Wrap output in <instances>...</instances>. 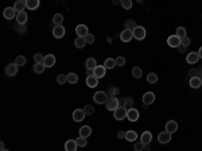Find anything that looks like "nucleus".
<instances>
[{"mask_svg":"<svg viewBox=\"0 0 202 151\" xmlns=\"http://www.w3.org/2000/svg\"><path fill=\"white\" fill-rule=\"evenodd\" d=\"M105 105H107L108 111H113V112H115L116 109L120 107V101H119V99H116L115 96H111L108 99V101H107V104H105Z\"/></svg>","mask_w":202,"mask_h":151,"instance_id":"1","label":"nucleus"},{"mask_svg":"<svg viewBox=\"0 0 202 151\" xmlns=\"http://www.w3.org/2000/svg\"><path fill=\"white\" fill-rule=\"evenodd\" d=\"M108 99H109L108 95H107L105 92H103V91L96 92V93H94V96H93V100H94L97 104H107Z\"/></svg>","mask_w":202,"mask_h":151,"instance_id":"2","label":"nucleus"},{"mask_svg":"<svg viewBox=\"0 0 202 151\" xmlns=\"http://www.w3.org/2000/svg\"><path fill=\"white\" fill-rule=\"evenodd\" d=\"M132 32H133V38L136 40H141L145 38V28L143 26H136V28Z\"/></svg>","mask_w":202,"mask_h":151,"instance_id":"3","label":"nucleus"},{"mask_svg":"<svg viewBox=\"0 0 202 151\" xmlns=\"http://www.w3.org/2000/svg\"><path fill=\"white\" fill-rule=\"evenodd\" d=\"M113 117H115L116 120L125 119V117H127V109H125L124 107H119L115 112H113Z\"/></svg>","mask_w":202,"mask_h":151,"instance_id":"4","label":"nucleus"},{"mask_svg":"<svg viewBox=\"0 0 202 151\" xmlns=\"http://www.w3.org/2000/svg\"><path fill=\"white\" fill-rule=\"evenodd\" d=\"M167 45L170 47H179L181 46V38L177 35H170L167 38Z\"/></svg>","mask_w":202,"mask_h":151,"instance_id":"5","label":"nucleus"},{"mask_svg":"<svg viewBox=\"0 0 202 151\" xmlns=\"http://www.w3.org/2000/svg\"><path fill=\"white\" fill-rule=\"evenodd\" d=\"M16 73H18V65H16L15 62L14 64H8L6 66V74L8 77H14Z\"/></svg>","mask_w":202,"mask_h":151,"instance_id":"6","label":"nucleus"},{"mask_svg":"<svg viewBox=\"0 0 202 151\" xmlns=\"http://www.w3.org/2000/svg\"><path fill=\"white\" fill-rule=\"evenodd\" d=\"M171 135H172V134H170V132H167V131L160 132L159 135H158V140H159V143L166 144V143H168V142L171 140Z\"/></svg>","mask_w":202,"mask_h":151,"instance_id":"7","label":"nucleus"},{"mask_svg":"<svg viewBox=\"0 0 202 151\" xmlns=\"http://www.w3.org/2000/svg\"><path fill=\"white\" fill-rule=\"evenodd\" d=\"M127 119L129 121H137V119H139V111L135 108H131L127 111Z\"/></svg>","mask_w":202,"mask_h":151,"instance_id":"8","label":"nucleus"},{"mask_svg":"<svg viewBox=\"0 0 202 151\" xmlns=\"http://www.w3.org/2000/svg\"><path fill=\"white\" fill-rule=\"evenodd\" d=\"M105 73H107V69H105L104 65H97V68L93 70V76L97 77V78H101V77L105 76Z\"/></svg>","mask_w":202,"mask_h":151,"instance_id":"9","label":"nucleus"},{"mask_svg":"<svg viewBox=\"0 0 202 151\" xmlns=\"http://www.w3.org/2000/svg\"><path fill=\"white\" fill-rule=\"evenodd\" d=\"M53 35H54V38H62L65 35V27L61 24V26H54L53 28Z\"/></svg>","mask_w":202,"mask_h":151,"instance_id":"10","label":"nucleus"},{"mask_svg":"<svg viewBox=\"0 0 202 151\" xmlns=\"http://www.w3.org/2000/svg\"><path fill=\"white\" fill-rule=\"evenodd\" d=\"M154 101H155V95H154L152 92H145L143 95V103H144V105H149V104H152Z\"/></svg>","mask_w":202,"mask_h":151,"instance_id":"11","label":"nucleus"},{"mask_svg":"<svg viewBox=\"0 0 202 151\" xmlns=\"http://www.w3.org/2000/svg\"><path fill=\"white\" fill-rule=\"evenodd\" d=\"M3 15L6 19H14L16 15H18V12L14 10V7H7L6 10L3 11Z\"/></svg>","mask_w":202,"mask_h":151,"instance_id":"12","label":"nucleus"},{"mask_svg":"<svg viewBox=\"0 0 202 151\" xmlns=\"http://www.w3.org/2000/svg\"><path fill=\"white\" fill-rule=\"evenodd\" d=\"M85 112H84V109H76L74 112H73V120L74 121H77V123H78V121H82L84 119H85Z\"/></svg>","mask_w":202,"mask_h":151,"instance_id":"13","label":"nucleus"},{"mask_svg":"<svg viewBox=\"0 0 202 151\" xmlns=\"http://www.w3.org/2000/svg\"><path fill=\"white\" fill-rule=\"evenodd\" d=\"M76 32H77V35L81 36V38H85L89 32H88V27L85 26V24H78V26L76 27Z\"/></svg>","mask_w":202,"mask_h":151,"instance_id":"14","label":"nucleus"},{"mask_svg":"<svg viewBox=\"0 0 202 151\" xmlns=\"http://www.w3.org/2000/svg\"><path fill=\"white\" fill-rule=\"evenodd\" d=\"M151 140H152V134L149 132V131H144L143 134H141L140 142H141V143H143L144 146H145V144H149V143H151Z\"/></svg>","mask_w":202,"mask_h":151,"instance_id":"15","label":"nucleus"},{"mask_svg":"<svg viewBox=\"0 0 202 151\" xmlns=\"http://www.w3.org/2000/svg\"><path fill=\"white\" fill-rule=\"evenodd\" d=\"M178 130V123L175 120H170L166 123V131L170 132V134H174Z\"/></svg>","mask_w":202,"mask_h":151,"instance_id":"16","label":"nucleus"},{"mask_svg":"<svg viewBox=\"0 0 202 151\" xmlns=\"http://www.w3.org/2000/svg\"><path fill=\"white\" fill-rule=\"evenodd\" d=\"M44 66L46 68H53L55 65V57L53 55V54H47V55H44Z\"/></svg>","mask_w":202,"mask_h":151,"instance_id":"17","label":"nucleus"},{"mask_svg":"<svg viewBox=\"0 0 202 151\" xmlns=\"http://www.w3.org/2000/svg\"><path fill=\"white\" fill-rule=\"evenodd\" d=\"M198 59H200V54H198V53H195V51L189 53L187 57H186V61H187L189 64H197Z\"/></svg>","mask_w":202,"mask_h":151,"instance_id":"18","label":"nucleus"},{"mask_svg":"<svg viewBox=\"0 0 202 151\" xmlns=\"http://www.w3.org/2000/svg\"><path fill=\"white\" fill-rule=\"evenodd\" d=\"M133 38V32L129 31V30H124L123 32L120 34V39L123 40V42H129Z\"/></svg>","mask_w":202,"mask_h":151,"instance_id":"19","label":"nucleus"},{"mask_svg":"<svg viewBox=\"0 0 202 151\" xmlns=\"http://www.w3.org/2000/svg\"><path fill=\"white\" fill-rule=\"evenodd\" d=\"M77 143H76V139H70L65 143V150L66 151H77Z\"/></svg>","mask_w":202,"mask_h":151,"instance_id":"20","label":"nucleus"},{"mask_svg":"<svg viewBox=\"0 0 202 151\" xmlns=\"http://www.w3.org/2000/svg\"><path fill=\"white\" fill-rule=\"evenodd\" d=\"M86 85L89 88H96L97 85H99V78L94 76H89L86 77Z\"/></svg>","mask_w":202,"mask_h":151,"instance_id":"21","label":"nucleus"},{"mask_svg":"<svg viewBox=\"0 0 202 151\" xmlns=\"http://www.w3.org/2000/svg\"><path fill=\"white\" fill-rule=\"evenodd\" d=\"M190 87H191L193 89H198L202 85V80L200 78V77H193V78H190Z\"/></svg>","mask_w":202,"mask_h":151,"instance_id":"22","label":"nucleus"},{"mask_svg":"<svg viewBox=\"0 0 202 151\" xmlns=\"http://www.w3.org/2000/svg\"><path fill=\"white\" fill-rule=\"evenodd\" d=\"M90 134H92V128L89 127V125H84V127L80 128V136L81 138H88V136H90Z\"/></svg>","mask_w":202,"mask_h":151,"instance_id":"23","label":"nucleus"},{"mask_svg":"<svg viewBox=\"0 0 202 151\" xmlns=\"http://www.w3.org/2000/svg\"><path fill=\"white\" fill-rule=\"evenodd\" d=\"M85 66H86V70H94V69L97 68V62L94 58H88L86 62H85Z\"/></svg>","mask_w":202,"mask_h":151,"instance_id":"24","label":"nucleus"},{"mask_svg":"<svg viewBox=\"0 0 202 151\" xmlns=\"http://www.w3.org/2000/svg\"><path fill=\"white\" fill-rule=\"evenodd\" d=\"M39 0H26V7L28 8L30 11L32 10H36V8L39 7Z\"/></svg>","mask_w":202,"mask_h":151,"instance_id":"25","label":"nucleus"},{"mask_svg":"<svg viewBox=\"0 0 202 151\" xmlns=\"http://www.w3.org/2000/svg\"><path fill=\"white\" fill-rule=\"evenodd\" d=\"M125 140H128V142H135L137 139V134L133 131V130H129V131L125 132V138H124Z\"/></svg>","mask_w":202,"mask_h":151,"instance_id":"26","label":"nucleus"},{"mask_svg":"<svg viewBox=\"0 0 202 151\" xmlns=\"http://www.w3.org/2000/svg\"><path fill=\"white\" fill-rule=\"evenodd\" d=\"M24 8H27V7H26V2H23V0H19V2H16L14 4V10L18 12V14L19 12H23Z\"/></svg>","mask_w":202,"mask_h":151,"instance_id":"27","label":"nucleus"},{"mask_svg":"<svg viewBox=\"0 0 202 151\" xmlns=\"http://www.w3.org/2000/svg\"><path fill=\"white\" fill-rule=\"evenodd\" d=\"M16 22H18V24H26L27 22V14L26 12H19L18 15H16Z\"/></svg>","mask_w":202,"mask_h":151,"instance_id":"28","label":"nucleus"},{"mask_svg":"<svg viewBox=\"0 0 202 151\" xmlns=\"http://www.w3.org/2000/svg\"><path fill=\"white\" fill-rule=\"evenodd\" d=\"M124 26H125V30H129V31H133L136 28V23L133 19H127L124 22Z\"/></svg>","mask_w":202,"mask_h":151,"instance_id":"29","label":"nucleus"},{"mask_svg":"<svg viewBox=\"0 0 202 151\" xmlns=\"http://www.w3.org/2000/svg\"><path fill=\"white\" fill-rule=\"evenodd\" d=\"M104 66H105V69H113L116 66V59L115 58H107L104 61Z\"/></svg>","mask_w":202,"mask_h":151,"instance_id":"30","label":"nucleus"},{"mask_svg":"<svg viewBox=\"0 0 202 151\" xmlns=\"http://www.w3.org/2000/svg\"><path fill=\"white\" fill-rule=\"evenodd\" d=\"M63 22V16L62 14H55L54 16H53V23L55 24V26H61Z\"/></svg>","mask_w":202,"mask_h":151,"instance_id":"31","label":"nucleus"},{"mask_svg":"<svg viewBox=\"0 0 202 151\" xmlns=\"http://www.w3.org/2000/svg\"><path fill=\"white\" fill-rule=\"evenodd\" d=\"M74 45H76V47H78V49H82L85 45H86V40H85V38H81V36H77V39L74 40Z\"/></svg>","mask_w":202,"mask_h":151,"instance_id":"32","label":"nucleus"},{"mask_svg":"<svg viewBox=\"0 0 202 151\" xmlns=\"http://www.w3.org/2000/svg\"><path fill=\"white\" fill-rule=\"evenodd\" d=\"M66 76H67V83H70V84H76L78 81V76L76 73H69Z\"/></svg>","mask_w":202,"mask_h":151,"instance_id":"33","label":"nucleus"},{"mask_svg":"<svg viewBox=\"0 0 202 151\" xmlns=\"http://www.w3.org/2000/svg\"><path fill=\"white\" fill-rule=\"evenodd\" d=\"M76 143H77V146L78 147H85V146L88 144V140H86V138H77L76 139Z\"/></svg>","mask_w":202,"mask_h":151,"instance_id":"34","label":"nucleus"},{"mask_svg":"<svg viewBox=\"0 0 202 151\" xmlns=\"http://www.w3.org/2000/svg\"><path fill=\"white\" fill-rule=\"evenodd\" d=\"M147 83H149V84H156L158 83V76L155 74V73H149V74L147 76Z\"/></svg>","mask_w":202,"mask_h":151,"instance_id":"35","label":"nucleus"},{"mask_svg":"<svg viewBox=\"0 0 202 151\" xmlns=\"http://www.w3.org/2000/svg\"><path fill=\"white\" fill-rule=\"evenodd\" d=\"M46 66H44V64H35L34 65V72L35 73H43Z\"/></svg>","mask_w":202,"mask_h":151,"instance_id":"36","label":"nucleus"},{"mask_svg":"<svg viewBox=\"0 0 202 151\" xmlns=\"http://www.w3.org/2000/svg\"><path fill=\"white\" fill-rule=\"evenodd\" d=\"M177 36H179V38L182 39V38H185V36H187L186 35V28L185 27H178L177 28V34H175Z\"/></svg>","mask_w":202,"mask_h":151,"instance_id":"37","label":"nucleus"},{"mask_svg":"<svg viewBox=\"0 0 202 151\" xmlns=\"http://www.w3.org/2000/svg\"><path fill=\"white\" fill-rule=\"evenodd\" d=\"M15 64L18 65V66H23V65H26V57H23V55H19V57H16V59H15Z\"/></svg>","mask_w":202,"mask_h":151,"instance_id":"38","label":"nucleus"},{"mask_svg":"<svg viewBox=\"0 0 202 151\" xmlns=\"http://www.w3.org/2000/svg\"><path fill=\"white\" fill-rule=\"evenodd\" d=\"M34 61H35V64H43L44 62V57L40 54V53H36V54L34 55Z\"/></svg>","mask_w":202,"mask_h":151,"instance_id":"39","label":"nucleus"},{"mask_svg":"<svg viewBox=\"0 0 202 151\" xmlns=\"http://www.w3.org/2000/svg\"><path fill=\"white\" fill-rule=\"evenodd\" d=\"M132 76L135 77V78H140V77H141V69L135 66V68L132 69Z\"/></svg>","mask_w":202,"mask_h":151,"instance_id":"40","label":"nucleus"},{"mask_svg":"<svg viewBox=\"0 0 202 151\" xmlns=\"http://www.w3.org/2000/svg\"><path fill=\"white\" fill-rule=\"evenodd\" d=\"M57 83L58 84H65V83H67V76L66 74H59L58 77H57Z\"/></svg>","mask_w":202,"mask_h":151,"instance_id":"41","label":"nucleus"},{"mask_svg":"<svg viewBox=\"0 0 202 151\" xmlns=\"http://www.w3.org/2000/svg\"><path fill=\"white\" fill-rule=\"evenodd\" d=\"M84 112H85V115H93V112H94V108L92 107V105H85L84 107Z\"/></svg>","mask_w":202,"mask_h":151,"instance_id":"42","label":"nucleus"},{"mask_svg":"<svg viewBox=\"0 0 202 151\" xmlns=\"http://www.w3.org/2000/svg\"><path fill=\"white\" fill-rule=\"evenodd\" d=\"M121 6H123L124 10H129L132 7V2L131 0H121Z\"/></svg>","mask_w":202,"mask_h":151,"instance_id":"43","label":"nucleus"},{"mask_svg":"<svg viewBox=\"0 0 202 151\" xmlns=\"http://www.w3.org/2000/svg\"><path fill=\"white\" fill-rule=\"evenodd\" d=\"M133 150L135 151H143L144 150V144L141 143V142H136V143L133 144Z\"/></svg>","mask_w":202,"mask_h":151,"instance_id":"44","label":"nucleus"},{"mask_svg":"<svg viewBox=\"0 0 202 151\" xmlns=\"http://www.w3.org/2000/svg\"><path fill=\"white\" fill-rule=\"evenodd\" d=\"M125 65V58L124 57H117L116 58V66H124Z\"/></svg>","mask_w":202,"mask_h":151,"instance_id":"45","label":"nucleus"},{"mask_svg":"<svg viewBox=\"0 0 202 151\" xmlns=\"http://www.w3.org/2000/svg\"><path fill=\"white\" fill-rule=\"evenodd\" d=\"M181 45H182V46H185V47H187L189 45H190V38H189V36H185V38H182L181 39Z\"/></svg>","mask_w":202,"mask_h":151,"instance_id":"46","label":"nucleus"},{"mask_svg":"<svg viewBox=\"0 0 202 151\" xmlns=\"http://www.w3.org/2000/svg\"><path fill=\"white\" fill-rule=\"evenodd\" d=\"M85 40H86V43H94V35L88 34L86 36H85Z\"/></svg>","mask_w":202,"mask_h":151,"instance_id":"47","label":"nucleus"},{"mask_svg":"<svg viewBox=\"0 0 202 151\" xmlns=\"http://www.w3.org/2000/svg\"><path fill=\"white\" fill-rule=\"evenodd\" d=\"M16 31H18L19 34H23V32H26V26H24V24H18Z\"/></svg>","mask_w":202,"mask_h":151,"instance_id":"48","label":"nucleus"},{"mask_svg":"<svg viewBox=\"0 0 202 151\" xmlns=\"http://www.w3.org/2000/svg\"><path fill=\"white\" fill-rule=\"evenodd\" d=\"M189 74H190V77H198V70L197 69H190V72H189Z\"/></svg>","mask_w":202,"mask_h":151,"instance_id":"49","label":"nucleus"},{"mask_svg":"<svg viewBox=\"0 0 202 151\" xmlns=\"http://www.w3.org/2000/svg\"><path fill=\"white\" fill-rule=\"evenodd\" d=\"M117 138H119V139H124V138H125V132L124 131H119V132H117Z\"/></svg>","mask_w":202,"mask_h":151,"instance_id":"50","label":"nucleus"},{"mask_svg":"<svg viewBox=\"0 0 202 151\" xmlns=\"http://www.w3.org/2000/svg\"><path fill=\"white\" fill-rule=\"evenodd\" d=\"M120 91H119V89H117V88H113V89H111V93H112V96H116L117 95V93H119Z\"/></svg>","mask_w":202,"mask_h":151,"instance_id":"51","label":"nucleus"},{"mask_svg":"<svg viewBox=\"0 0 202 151\" xmlns=\"http://www.w3.org/2000/svg\"><path fill=\"white\" fill-rule=\"evenodd\" d=\"M178 50H179V53H183V51H186V47H185V46H182V45H181V46L178 47Z\"/></svg>","mask_w":202,"mask_h":151,"instance_id":"52","label":"nucleus"},{"mask_svg":"<svg viewBox=\"0 0 202 151\" xmlns=\"http://www.w3.org/2000/svg\"><path fill=\"white\" fill-rule=\"evenodd\" d=\"M86 74H88V77L89 76H93V70H86Z\"/></svg>","mask_w":202,"mask_h":151,"instance_id":"53","label":"nucleus"},{"mask_svg":"<svg viewBox=\"0 0 202 151\" xmlns=\"http://www.w3.org/2000/svg\"><path fill=\"white\" fill-rule=\"evenodd\" d=\"M198 54H200V58H202V46H201L200 50H198Z\"/></svg>","mask_w":202,"mask_h":151,"instance_id":"54","label":"nucleus"},{"mask_svg":"<svg viewBox=\"0 0 202 151\" xmlns=\"http://www.w3.org/2000/svg\"><path fill=\"white\" fill-rule=\"evenodd\" d=\"M121 2H119V0H113V4H115V6H117V4H120Z\"/></svg>","mask_w":202,"mask_h":151,"instance_id":"55","label":"nucleus"},{"mask_svg":"<svg viewBox=\"0 0 202 151\" xmlns=\"http://www.w3.org/2000/svg\"><path fill=\"white\" fill-rule=\"evenodd\" d=\"M0 149H2V150H6V149H4V142H2V143H0Z\"/></svg>","mask_w":202,"mask_h":151,"instance_id":"56","label":"nucleus"},{"mask_svg":"<svg viewBox=\"0 0 202 151\" xmlns=\"http://www.w3.org/2000/svg\"><path fill=\"white\" fill-rule=\"evenodd\" d=\"M144 150H149V144H145L144 146Z\"/></svg>","mask_w":202,"mask_h":151,"instance_id":"57","label":"nucleus"},{"mask_svg":"<svg viewBox=\"0 0 202 151\" xmlns=\"http://www.w3.org/2000/svg\"><path fill=\"white\" fill-rule=\"evenodd\" d=\"M2 151H8V150H2Z\"/></svg>","mask_w":202,"mask_h":151,"instance_id":"58","label":"nucleus"}]
</instances>
